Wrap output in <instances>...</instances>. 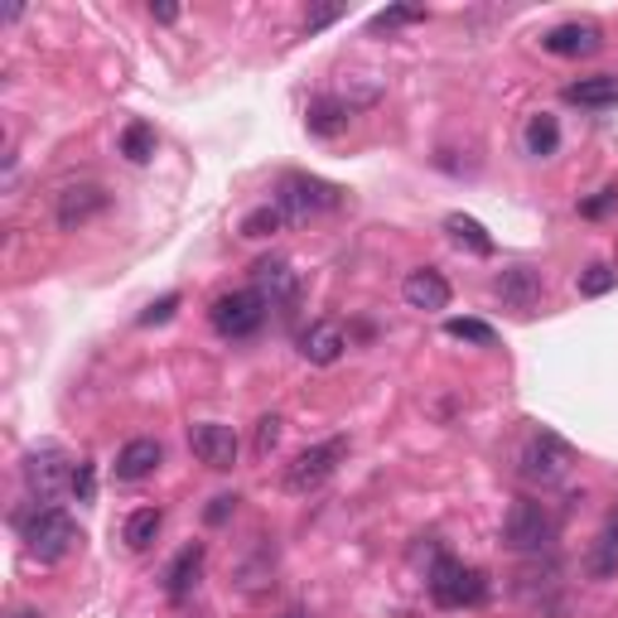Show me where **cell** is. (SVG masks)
<instances>
[{
  "label": "cell",
  "mask_w": 618,
  "mask_h": 618,
  "mask_svg": "<svg viewBox=\"0 0 618 618\" xmlns=\"http://www.w3.org/2000/svg\"><path fill=\"white\" fill-rule=\"evenodd\" d=\"M609 547H614V551H618V513H614V517H609Z\"/></svg>",
  "instance_id": "e575fe53"
},
{
  "label": "cell",
  "mask_w": 618,
  "mask_h": 618,
  "mask_svg": "<svg viewBox=\"0 0 618 618\" xmlns=\"http://www.w3.org/2000/svg\"><path fill=\"white\" fill-rule=\"evenodd\" d=\"M348 348V334L338 319H314L305 334H300V353H305V362H314V368H334L338 358H344Z\"/></svg>",
  "instance_id": "4fadbf2b"
},
{
  "label": "cell",
  "mask_w": 618,
  "mask_h": 618,
  "mask_svg": "<svg viewBox=\"0 0 618 618\" xmlns=\"http://www.w3.org/2000/svg\"><path fill=\"white\" fill-rule=\"evenodd\" d=\"M445 334L459 338V344H474V348H493V344H498L493 324H483V319H445Z\"/></svg>",
  "instance_id": "d4e9b609"
},
{
  "label": "cell",
  "mask_w": 618,
  "mask_h": 618,
  "mask_svg": "<svg viewBox=\"0 0 618 618\" xmlns=\"http://www.w3.org/2000/svg\"><path fill=\"white\" fill-rule=\"evenodd\" d=\"M175 310H179V295H165V300H155V305L141 314V324H145V329H155V324L175 319Z\"/></svg>",
  "instance_id": "4dcf8cb0"
},
{
  "label": "cell",
  "mask_w": 618,
  "mask_h": 618,
  "mask_svg": "<svg viewBox=\"0 0 618 618\" xmlns=\"http://www.w3.org/2000/svg\"><path fill=\"white\" fill-rule=\"evenodd\" d=\"M72 493H78V503H92V493H97V469L88 464V459L72 469Z\"/></svg>",
  "instance_id": "f546056e"
},
{
  "label": "cell",
  "mask_w": 618,
  "mask_h": 618,
  "mask_svg": "<svg viewBox=\"0 0 618 618\" xmlns=\"http://www.w3.org/2000/svg\"><path fill=\"white\" fill-rule=\"evenodd\" d=\"M614 285H618V271L609 261H595V266H585V271H580V295H585V300L609 295Z\"/></svg>",
  "instance_id": "484cf974"
},
{
  "label": "cell",
  "mask_w": 618,
  "mask_h": 618,
  "mask_svg": "<svg viewBox=\"0 0 618 618\" xmlns=\"http://www.w3.org/2000/svg\"><path fill=\"white\" fill-rule=\"evenodd\" d=\"M150 15L160 20V24H175L179 20V5H150Z\"/></svg>",
  "instance_id": "836d02e7"
},
{
  "label": "cell",
  "mask_w": 618,
  "mask_h": 618,
  "mask_svg": "<svg viewBox=\"0 0 618 618\" xmlns=\"http://www.w3.org/2000/svg\"><path fill=\"white\" fill-rule=\"evenodd\" d=\"M106 203H112V193L102 184H68V189H58V199H54V223L64 227V233H78L97 213H106Z\"/></svg>",
  "instance_id": "30bf717a"
},
{
  "label": "cell",
  "mask_w": 618,
  "mask_h": 618,
  "mask_svg": "<svg viewBox=\"0 0 618 618\" xmlns=\"http://www.w3.org/2000/svg\"><path fill=\"white\" fill-rule=\"evenodd\" d=\"M426 585H430V599L440 604V609H474V604L488 599V580H483V571L454 561V555H440V561L430 565Z\"/></svg>",
  "instance_id": "6da1fadb"
},
{
  "label": "cell",
  "mask_w": 618,
  "mask_h": 618,
  "mask_svg": "<svg viewBox=\"0 0 618 618\" xmlns=\"http://www.w3.org/2000/svg\"><path fill=\"white\" fill-rule=\"evenodd\" d=\"M338 203H344V189L324 184L314 175H285L281 189H276V209L285 213V223H310V217L329 213Z\"/></svg>",
  "instance_id": "277c9868"
},
{
  "label": "cell",
  "mask_w": 618,
  "mask_h": 618,
  "mask_svg": "<svg viewBox=\"0 0 618 618\" xmlns=\"http://www.w3.org/2000/svg\"><path fill=\"white\" fill-rule=\"evenodd\" d=\"M571 469V445L555 430H531L523 440V454H517V474L527 483H555Z\"/></svg>",
  "instance_id": "8992f818"
},
{
  "label": "cell",
  "mask_w": 618,
  "mask_h": 618,
  "mask_svg": "<svg viewBox=\"0 0 618 618\" xmlns=\"http://www.w3.org/2000/svg\"><path fill=\"white\" fill-rule=\"evenodd\" d=\"M285 618H310V614H305V609H290V614H285Z\"/></svg>",
  "instance_id": "8d00e7d4"
},
{
  "label": "cell",
  "mask_w": 618,
  "mask_h": 618,
  "mask_svg": "<svg viewBox=\"0 0 618 618\" xmlns=\"http://www.w3.org/2000/svg\"><path fill=\"white\" fill-rule=\"evenodd\" d=\"M445 233H450L454 247L474 251V257H493V237H488V227H483L479 217H469V213H450V217H445Z\"/></svg>",
  "instance_id": "ffe728a7"
},
{
  "label": "cell",
  "mask_w": 618,
  "mask_h": 618,
  "mask_svg": "<svg viewBox=\"0 0 618 618\" xmlns=\"http://www.w3.org/2000/svg\"><path fill=\"white\" fill-rule=\"evenodd\" d=\"M251 290L266 300V310L290 314L300 300V276L290 271L285 257H261V261H251Z\"/></svg>",
  "instance_id": "9c48e42d"
},
{
  "label": "cell",
  "mask_w": 618,
  "mask_h": 618,
  "mask_svg": "<svg viewBox=\"0 0 618 618\" xmlns=\"http://www.w3.org/2000/svg\"><path fill=\"white\" fill-rule=\"evenodd\" d=\"M541 48L555 58H589L604 48V30L589 20H571V24H555V30L541 34Z\"/></svg>",
  "instance_id": "7c38bea8"
},
{
  "label": "cell",
  "mask_w": 618,
  "mask_h": 618,
  "mask_svg": "<svg viewBox=\"0 0 618 618\" xmlns=\"http://www.w3.org/2000/svg\"><path fill=\"white\" fill-rule=\"evenodd\" d=\"M189 450L199 454V464H209V469H233L237 464V435L233 426H217V420H199V426L189 430Z\"/></svg>",
  "instance_id": "8fae6325"
},
{
  "label": "cell",
  "mask_w": 618,
  "mask_h": 618,
  "mask_svg": "<svg viewBox=\"0 0 618 618\" xmlns=\"http://www.w3.org/2000/svg\"><path fill=\"white\" fill-rule=\"evenodd\" d=\"M24 474V488H30L34 507H54L64 493H72V459L64 450H54V445H44V450H34L30 459L20 464Z\"/></svg>",
  "instance_id": "5b68a950"
},
{
  "label": "cell",
  "mask_w": 618,
  "mask_h": 618,
  "mask_svg": "<svg viewBox=\"0 0 618 618\" xmlns=\"http://www.w3.org/2000/svg\"><path fill=\"white\" fill-rule=\"evenodd\" d=\"M523 141H527V155H537V160H551V155L561 150V121H555L551 112H537V116L527 121Z\"/></svg>",
  "instance_id": "7402d4cb"
},
{
  "label": "cell",
  "mask_w": 618,
  "mask_h": 618,
  "mask_svg": "<svg viewBox=\"0 0 618 618\" xmlns=\"http://www.w3.org/2000/svg\"><path fill=\"white\" fill-rule=\"evenodd\" d=\"M24 531V547H30V555H40V561H64V555L82 541V531L78 523L64 513V507H34V517L30 523H20Z\"/></svg>",
  "instance_id": "7a4b0ae2"
},
{
  "label": "cell",
  "mask_w": 618,
  "mask_h": 618,
  "mask_svg": "<svg viewBox=\"0 0 618 618\" xmlns=\"http://www.w3.org/2000/svg\"><path fill=\"white\" fill-rule=\"evenodd\" d=\"M160 459H165V445H160V440H150V435H145V440H131L126 450L116 454V479H121V483L150 479L155 469H160Z\"/></svg>",
  "instance_id": "9a60e30c"
},
{
  "label": "cell",
  "mask_w": 618,
  "mask_h": 618,
  "mask_svg": "<svg viewBox=\"0 0 618 618\" xmlns=\"http://www.w3.org/2000/svg\"><path fill=\"white\" fill-rule=\"evenodd\" d=\"M15 618H44V614H34V609H15Z\"/></svg>",
  "instance_id": "d590c367"
},
{
  "label": "cell",
  "mask_w": 618,
  "mask_h": 618,
  "mask_svg": "<svg viewBox=\"0 0 618 618\" xmlns=\"http://www.w3.org/2000/svg\"><path fill=\"white\" fill-rule=\"evenodd\" d=\"M402 295H406V305H411V310L435 314V310L450 305V281H445L440 271H430V266H426V271H411V276H406Z\"/></svg>",
  "instance_id": "5bb4252c"
},
{
  "label": "cell",
  "mask_w": 618,
  "mask_h": 618,
  "mask_svg": "<svg viewBox=\"0 0 618 618\" xmlns=\"http://www.w3.org/2000/svg\"><path fill=\"white\" fill-rule=\"evenodd\" d=\"M416 20H426V10L420 5H392V10H382V15H372V34L402 30V24H416Z\"/></svg>",
  "instance_id": "4316f807"
},
{
  "label": "cell",
  "mask_w": 618,
  "mask_h": 618,
  "mask_svg": "<svg viewBox=\"0 0 618 618\" xmlns=\"http://www.w3.org/2000/svg\"><path fill=\"white\" fill-rule=\"evenodd\" d=\"M565 102L589 106V112H604V106H618V78H614V72H595V78L565 82Z\"/></svg>",
  "instance_id": "d6986e66"
},
{
  "label": "cell",
  "mask_w": 618,
  "mask_h": 618,
  "mask_svg": "<svg viewBox=\"0 0 618 618\" xmlns=\"http://www.w3.org/2000/svg\"><path fill=\"white\" fill-rule=\"evenodd\" d=\"M160 527H165L160 507H136V513L126 517V527H121V541H126L131 551H150L155 537H160Z\"/></svg>",
  "instance_id": "44dd1931"
},
{
  "label": "cell",
  "mask_w": 618,
  "mask_h": 618,
  "mask_svg": "<svg viewBox=\"0 0 618 618\" xmlns=\"http://www.w3.org/2000/svg\"><path fill=\"white\" fill-rule=\"evenodd\" d=\"M281 227H285V213L276 209V203H261V209H251L247 217H241V237H251V241L281 233Z\"/></svg>",
  "instance_id": "cb8c5ba5"
},
{
  "label": "cell",
  "mask_w": 618,
  "mask_h": 618,
  "mask_svg": "<svg viewBox=\"0 0 618 618\" xmlns=\"http://www.w3.org/2000/svg\"><path fill=\"white\" fill-rule=\"evenodd\" d=\"M276 445H281V416H261L257 420V454L266 459Z\"/></svg>",
  "instance_id": "83f0119b"
},
{
  "label": "cell",
  "mask_w": 618,
  "mask_h": 618,
  "mask_svg": "<svg viewBox=\"0 0 618 618\" xmlns=\"http://www.w3.org/2000/svg\"><path fill=\"white\" fill-rule=\"evenodd\" d=\"M551 537H555V517L547 513L541 503H513V513H507V523H503V547L507 551H541V547H551Z\"/></svg>",
  "instance_id": "ba28073f"
},
{
  "label": "cell",
  "mask_w": 618,
  "mask_h": 618,
  "mask_svg": "<svg viewBox=\"0 0 618 618\" xmlns=\"http://www.w3.org/2000/svg\"><path fill=\"white\" fill-rule=\"evenodd\" d=\"M493 290H498L503 305L531 310V305L541 300V271H531V266H507L498 281H493Z\"/></svg>",
  "instance_id": "2e32d148"
},
{
  "label": "cell",
  "mask_w": 618,
  "mask_h": 618,
  "mask_svg": "<svg viewBox=\"0 0 618 618\" xmlns=\"http://www.w3.org/2000/svg\"><path fill=\"white\" fill-rule=\"evenodd\" d=\"M344 454H348V440H344V435H334V440H324V445H310V450H300L295 459H290V469H285V493H300V498L319 493L324 483H329V479L338 474Z\"/></svg>",
  "instance_id": "3957f363"
},
{
  "label": "cell",
  "mask_w": 618,
  "mask_h": 618,
  "mask_svg": "<svg viewBox=\"0 0 618 618\" xmlns=\"http://www.w3.org/2000/svg\"><path fill=\"white\" fill-rule=\"evenodd\" d=\"M209 319L223 338H251L266 324V300L257 290H227V295L213 300Z\"/></svg>",
  "instance_id": "52a82bcc"
},
{
  "label": "cell",
  "mask_w": 618,
  "mask_h": 618,
  "mask_svg": "<svg viewBox=\"0 0 618 618\" xmlns=\"http://www.w3.org/2000/svg\"><path fill=\"white\" fill-rule=\"evenodd\" d=\"M329 20H338V10H334V5H329V10H314V15L305 20V30H324Z\"/></svg>",
  "instance_id": "d6a6232c"
},
{
  "label": "cell",
  "mask_w": 618,
  "mask_h": 618,
  "mask_svg": "<svg viewBox=\"0 0 618 618\" xmlns=\"http://www.w3.org/2000/svg\"><path fill=\"white\" fill-rule=\"evenodd\" d=\"M233 507H237V498H233V493H223V498H213V507H209L203 517H209V523L217 527V523H227V517H233Z\"/></svg>",
  "instance_id": "1f68e13d"
},
{
  "label": "cell",
  "mask_w": 618,
  "mask_h": 618,
  "mask_svg": "<svg viewBox=\"0 0 618 618\" xmlns=\"http://www.w3.org/2000/svg\"><path fill=\"white\" fill-rule=\"evenodd\" d=\"M199 575H203V541H193V547H184L169 561V571H165V595L169 599H184L193 585H199Z\"/></svg>",
  "instance_id": "ac0fdd59"
},
{
  "label": "cell",
  "mask_w": 618,
  "mask_h": 618,
  "mask_svg": "<svg viewBox=\"0 0 618 618\" xmlns=\"http://www.w3.org/2000/svg\"><path fill=\"white\" fill-rule=\"evenodd\" d=\"M348 116H353V106H348L344 97H314L310 112H305V126H310V136L334 141L348 131Z\"/></svg>",
  "instance_id": "e0dca14e"
},
{
  "label": "cell",
  "mask_w": 618,
  "mask_h": 618,
  "mask_svg": "<svg viewBox=\"0 0 618 618\" xmlns=\"http://www.w3.org/2000/svg\"><path fill=\"white\" fill-rule=\"evenodd\" d=\"M121 155H126L131 165H145L155 155V126L150 121H131L126 131H121Z\"/></svg>",
  "instance_id": "603a6c76"
},
{
  "label": "cell",
  "mask_w": 618,
  "mask_h": 618,
  "mask_svg": "<svg viewBox=\"0 0 618 618\" xmlns=\"http://www.w3.org/2000/svg\"><path fill=\"white\" fill-rule=\"evenodd\" d=\"M614 209H618V189H599L595 199L580 203V217H604V213H614Z\"/></svg>",
  "instance_id": "f1b7e54d"
}]
</instances>
